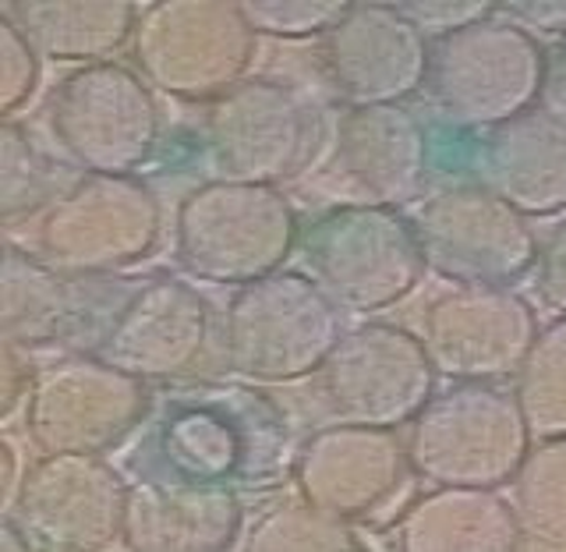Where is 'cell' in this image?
Segmentation results:
<instances>
[{
    "instance_id": "30",
    "label": "cell",
    "mask_w": 566,
    "mask_h": 552,
    "mask_svg": "<svg viewBox=\"0 0 566 552\" xmlns=\"http://www.w3.org/2000/svg\"><path fill=\"white\" fill-rule=\"evenodd\" d=\"M40 85V53L29 46L8 14H0V114L11 121L18 111H25Z\"/></svg>"
},
{
    "instance_id": "8",
    "label": "cell",
    "mask_w": 566,
    "mask_h": 552,
    "mask_svg": "<svg viewBox=\"0 0 566 552\" xmlns=\"http://www.w3.org/2000/svg\"><path fill=\"white\" fill-rule=\"evenodd\" d=\"M255 43L234 0H156L138 8L132 61L164 96L212 103L248 79Z\"/></svg>"
},
{
    "instance_id": "5",
    "label": "cell",
    "mask_w": 566,
    "mask_h": 552,
    "mask_svg": "<svg viewBox=\"0 0 566 552\" xmlns=\"http://www.w3.org/2000/svg\"><path fill=\"white\" fill-rule=\"evenodd\" d=\"M340 309L308 273L280 270L241 288L223 315V358L248 383H297L340 344Z\"/></svg>"
},
{
    "instance_id": "13",
    "label": "cell",
    "mask_w": 566,
    "mask_h": 552,
    "mask_svg": "<svg viewBox=\"0 0 566 552\" xmlns=\"http://www.w3.org/2000/svg\"><path fill=\"white\" fill-rule=\"evenodd\" d=\"M436 368L421 336L394 323H365L340 336L323 365V397L344 425H411L436 397Z\"/></svg>"
},
{
    "instance_id": "16",
    "label": "cell",
    "mask_w": 566,
    "mask_h": 552,
    "mask_svg": "<svg viewBox=\"0 0 566 552\" xmlns=\"http://www.w3.org/2000/svg\"><path fill=\"white\" fill-rule=\"evenodd\" d=\"M407 442L389 429L326 425L301 442L294 486L301 503L340 521H368L382 513L411 482Z\"/></svg>"
},
{
    "instance_id": "22",
    "label": "cell",
    "mask_w": 566,
    "mask_h": 552,
    "mask_svg": "<svg viewBox=\"0 0 566 552\" xmlns=\"http://www.w3.org/2000/svg\"><path fill=\"white\" fill-rule=\"evenodd\" d=\"M517 510L492 489H432L397 518V552H521Z\"/></svg>"
},
{
    "instance_id": "4",
    "label": "cell",
    "mask_w": 566,
    "mask_h": 552,
    "mask_svg": "<svg viewBox=\"0 0 566 552\" xmlns=\"http://www.w3.org/2000/svg\"><path fill=\"white\" fill-rule=\"evenodd\" d=\"M411 471L436 489H503L531 454L517 397L489 383H453L436 394L407 433Z\"/></svg>"
},
{
    "instance_id": "7",
    "label": "cell",
    "mask_w": 566,
    "mask_h": 552,
    "mask_svg": "<svg viewBox=\"0 0 566 552\" xmlns=\"http://www.w3.org/2000/svg\"><path fill=\"white\" fill-rule=\"evenodd\" d=\"M301 248L312 280L344 312L394 309L424 277L415 223L394 206H333L301 235Z\"/></svg>"
},
{
    "instance_id": "15",
    "label": "cell",
    "mask_w": 566,
    "mask_h": 552,
    "mask_svg": "<svg viewBox=\"0 0 566 552\" xmlns=\"http://www.w3.org/2000/svg\"><path fill=\"white\" fill-rule=\"evenodd\" d=\"M8 518L46 552H103L120 539L128 486L114 465L88 454H43L25 468Z\"/></svg>"
},
{
    "instance_id": "33",
    "label": "cell",
    "mask_w": 566,
    "mask_h": 552,
    "mask_svg": "<svg viewBox=\"0 0 566 552\" xmlns=\"http://www.w3.org/2000/svg\"><path fill=\"white\" fill-rule=\"evenodd\" d=\"M35 379H40V372H35L29 351L14 347V344L0 347V418L8 421V418H14L18 407L29 404Z\"/></svg>"
},
{
    "instance_id": "17",
    "label": "cell",
    "mask_w": 566,
    "mask_h": 552,
    "mask_svg": "<svg viewBox=\"0 0 566 552\" xmlns=\"http://www.w3.org/2000/svg\"><path fill=\"white\" fill-rule=\"evenodd\" d=\"M432 43L397 4L358 0L318 46L326 82L347 106H389L411 100L429 79Z\"/></svg>"
},
{
    "instance_id": "35",
    "label": "cell",
    "mask_w": 566,
    "mask_h": 552,
    "mask_svg": "<svg viewBox=\"0 0 566 552\" xmlns=\"http://www.w3.org/2000/svg\"><path fill=\"white\" fill-rule=\"evenodd\" d=\"M538 111L548 114L553 121H559V124H566V40H559L545 61V82H542Z\"/></svg>"
},
{
    "instance_id": "21",
    "label": "cell",
    "mask_w": 566,
    "mask_h": 552,
    "mask_svg": "<svg viewBox=\"0 0 566 552\" xmlns=\"http://www.w3.org/2000/svg\"><path fill=\"white\" fill-rule=\"evenodd\" d=\"M471 174L527 220L566 212V124L527 111L485 132L471 149Z\"/></svg>"
},
{
    "instance_id": "34",
    "label": "cell",
    "mask_w": 566,
    "mask_h": 552,
    "mask_svg": "<svg viewBox=\"0 0 566 552\" xmlns=\"http://www.w3.org/2000/svg\"><path fill=\"white\" fill-rule=\"evenodd\" d=\"M500 14L513 25L538 35H559L566 40V0H503Z\"/></svg>"
},
{
    "instance_id": "2",
    "label": "cell",
    "mask_w": 566,
    "mask_h": 552,
    "mask_svg": "<svg viewBox=\"0 0 566 552\" xmlns=\"http://www.w3.org/2000/svg\"><path fill=\"white\" fill-rule=\"evenodd\" d=\"M301 241L297 212L280 188L206 181L174 212V252L181 270L217 288H248L273 277Z\"/></svg>"
},
{
    "instance_id": "31",
    "label": "cell",
    "mask_w": 566,
    "mask_h": 552,
    "mask_svg": "<svg viewBox=\"0 0 566 552\" xmlns=\"http://www.w3.org/2000/svg\"><path fill=\"white\" fill-rule=\"evenodd\" d=\"M495 0H403L397 11L411 22L424 40L436 43L457 29H468L482 18L495 14Z\"/></svg>"
},
{
    "instance_id": "19",
    "label": "cell",
    "mask_w": 566,
    "mask_h": 552,
    "mask_svg": "<svg viewBox=\"0 0 566 552\" xmlns=\"http://www.w3.org/2000/svg\"><path fill=\"white\" fill-rule=\"evenodd\" d=\"M241 528L238 489L146 478L128 489L120 542L128 552H230Z\"/></svg>"
},
{
    "instance_id": "11",
    "label": "cell",
    "mask_w": 566,
    "mask_h": 552,
    "mask_svg": "<svg viewBox=\"0 0 566 552\" xmlns=\"http://www.w3.org/2000/svg\"><path fill=\"white\" fill-rule=\"evenodd\" d=\"M149 386L99 354H67L40 372L25 404V429L40 454L103 457L153 418Z\"/></svg>"
},
{
    "instance_id": "14",
    "label": "cell",
    "mask_w": 566,
    "mask_h": 552,
    "mask_svg": "<svg viewBox=\"0 0 566 552\" xmlns=\"http://www.w3.org/2000/svg\"><path fill=\"white\" fill-rule=\"evenodd\" d=\"M538 341V315L510 288H457L421 319V347L436 376L453 383L517 379Z\"/></svg>"
},
{
    "instance_id": "27",
    "label": "cell",
    "mask_w": 566,
    "mask_h": 552,
    "mask_svg": "<svg viewBox=\"0 0 566 552\" xmlns=\"http://www.w3.org/2000/svg\"><path fill=\"white\" fill-rule=\"evenodd\" d=\"M244 552H371V545L350 521L308 503H280L255 518Z\"/></svg>"
},
{
    "instance_id": "28",
    "label": "cell",
    "mask_w": 566,
    "mask_h": 552,
    "mask_svg": "<svg viewBox=\"0 0 566 552\" xmlns=\"http://www.w3.org/2000/svg\"><path fill=\"white\" fill-rule=\"evenodd\" d=\"M53 164L32 146L22 124H0V217L4 223L29 220L53 206Z\"/></svg>"
},
{
    "instance_id": "6",
    "label": "cell",
    "mask_w": 566,
    "mask_h": 552,
    "mask_svg": "<svg viewBox=\"0 0 566 552\" xmlns=\"http://www.w3.org/2000/svg\"><path fill=\"white\" fill-rule=\"evenodd\" d=\"M164 238V206L135 174H82L35 227V256L75 280L146 262Z\"/></svg>"
},
{
    "instance_id": "23",
    "label": "cell",
    "mask_w": 566,
    "mask_h": 552,
    "mask_svg": "<svg viewBox=\"0 0 566 552\" xmlns=\"http://www.w3.org/2000/svg\"><path fill=\"white\" fill-rule=\"evenodd\" d=\"M4 14L46 61L82 67L132 46L138 22V8L128 0H8Z\"/></svg>"
},
{
    "instance_id": "24",
    "label": "cell",
    "mask_w": 566,
    "mask_h": 552,
    "mask_svg": "<svg viewBox=\"0 0 566 552\" xmlns=\"http://www.w3.org/2000/svg\"><path fill=\"white\" fill-rule=\"evenodd\" d=\"M78 323V301L67 277L18 244H4L0 262V333L22 351L64 341Z\"/></svg>"
},
{
    "instance_id": "12",
    "label": "cell",
    "mask_w": 566,
    "mask_h": 552,
    "mask_svg": "<svg viewBox=\"0 0 566 552\" xmlns=\"http://www.w3.org/2000/svg\"><path fill=\"white\" fill-rule=\"evenodd\" d=\"M411 223L424 270L460 288H510L538 262L527 217L474 181L429 195Z\"/></svg>"
},
{
    "instance_id": "26",
    "label": "cell",
    "mask_w": 566,
    "mask_h": 552,
    "mask_svg": "<svg viewBox=\"0 0 566 552\" xmlns=\"http://www.w3.org/2000/svg\"><path fill=\"white\" fill-rule=\"evenodd\" d=\"M513 510L524 535L548 549H566V439L531 447L521 475L513 478Z\"/></svg>"
},
{
    "instance_id": "1",
    "label": "cell",
    "mask_w": 566,
    "mask_h": 552,
    "mask_svg": "<svg viewBox=\"0 0 566 552\" xmlns=\"http://www.w3.org/2000/svg\"><path fill=\"white\" fill-rule=\"evenodd\" d=\"M153 460L170 482L276 489L294 475V429L283 407L248 383H177L156 407Z\"/></svg>"
},
{
    "instance_id": "10",
    "label": "cell",
    "mask_w": 566,
    "mask_h": 552,
    "mask_svg": "<svg viewBox=\"0 0 566 552\" xmlns=\"http://www.w3.org/2000/svg\"><path fill=\"white\" fill-rule=\"evenodd\" d=\"M159 128L149 82L117 61L71 71L50 96V132L85 174H135L156 153Z\"/></svg>"
},
{
    "instance_id": "20",
    "label": "cell",
    "mask_w": 566,
    "mask_h": 552,
    "mask_svg": "<svg viewBox=\"0 0 566 552\" xmlns=\"http://www.w3.org/2000/svg\"><path fill=\"white\" fill-rule=\"evenodd\" d=\"M336 164L365 202L400 209L429 177V132L403 103L347 106L336 124Z\"/></svg>"
},
{
    "instance_id": "37",
    "label": "cell",
    "mask_w": 566,
    "mask_h": 552,
    "mask_svg": "<svg viewBox=\"0 0 566 552\" xmlns=\"http://www.w3.org/2000/svg\"><path fill=\"white\" fill-rule=\"evenodd\" d=\"M0 552H35L32 539L22 531L14 518H4L0 521Z\"/></svg>"
},
{
    "instance_id": "18",
    "label": "cell",
    "mask_w": 566,
    "mask_h": 552,
    "mask_svg": "<svg viewBox=\"0 0 566 552\" xmlns=\"http://www.w3.org/2000/svg\"><path fill=\"white\" fill-rule=\"evenodd\" d=\"M212 315L185 280L153 277L124 301L103 330L99 358L146 386H177L199 368Z\"/></svg>"
},
{
    "instance_id": "25",
    "label": "cell",
    "mask_w": 566,
    "mask_h": 552,
    "mask_svg": "<svg viewBox=\"0 0 566 552\" xmlns=\"http://www.w3.org/2000/svg\"><path fill=\"white\" fill-rule=\"evenodd\" d=\"M513 397L531 439H566V315L538 330L535 347L513 379Z\"/></svg>"
},
{
    "instance_id": "36",
    "label": "cell",
    "mask_w": 566,
    "mask_h": 552,
    "mask_svg": "<svg viewBox=\"0 0 566 552\" xmlns=\"http://www.w3.org/2000/svg\"><path fill=\"white\" fill-rule=\"evenodd\" d=\"M0 457H4V482H0V500H4V507L11 510L14 500H18V492H22V482H25V475L22 465H18V454H14V442L11 439H0Z\"/></svg>"
},
{
    "instance_id": "9",
    "label": "cell",
    "mask_w": 566,
    "mask_h": 552,
    "mask_svg": "<svg viewBox=\"0 0 566 552\" xmlns=\"http://www.w3.org/2000/svg\"><path fill=\"white\" fill-rule=\"evenodd\" d=\"M323 142L315 106L276 79H244L209 103L206 149L220 181L276 188L312 167Z\"/></svg>"
},
{
    "instance_id": "32",
    "label": "cell",
    "mask_w": 566,
    "mask_h": 552,
    "mask_svg": "<svg viewBox=\"0 0 566 552\" xmlns=\"http://www.w3.org/2000/svg\"><path fill=\"white\" fill-rule=\"evenodd\" d=\"M535 280H538V294L545 305L566 315V220L542 241Z\"/></svg>"
},
{
    "instance_id": "29",
    "label": "cell",
    "mask_w": 566,
    "mask_h": 552,
    "mask_svg": "<svg viewBox=\"0 0 566 552\" xmlns=\"http://www.w3.org/2000/svg\"><path fill=\"white\" fill-rule=\"evenodd\" d=\"M347 8V0H244L241 14L265 40H323Z\"/></svg>"
},
{
    "instance_id": "3",
    "label": "cell",
    "mask_w": 566,
    "mask_h": 552,
    "mask_svg": "<svg viewBox=\"0 0 566 552\" xmlns=\"http://www.w3.org/2000/svg\"><path fill=\"white\" fill-rule=\"evenodd\" d=\"M548 53L510 18H482L429 50V100L460 132H492L538 111Z\"/></svg>"
}]
</instances>
